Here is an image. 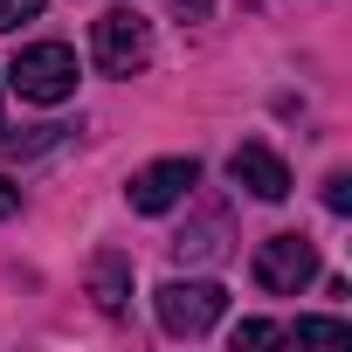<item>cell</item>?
Listing matches in <instances>:
<instances>
[{
	"label": "cell",
	"mask_w": 352,
	"mask_h": 352,
	"mask_svg": "<svg viewBox=\"0 0 352 352\" xmlns=\"http://www.w3.org/2000/svg\"><path fill=\"white\" fill-rule=\"evenodd\" d=\"M159 324L173 331V338H208L214 324H221V311H228V290L221 283H208V276H173V283H159Z\"/></svg>",
	"instance_id": "obj_1"
},
{
	"label": "cell",
	"mask_w": 352,
	"mask_h": 352,
	"mask_svg": "<svg viewBox=\"0 0 352 352\" xmlns=\"http://www.w3.org/2000/svg\"><path fill=\"white\" fill-rule=\"evenodd\" d=\"M8 83H14L28 104H63V97H76V49H69V42H35V49L14 56Z\"/></svg>",
	"instance_id": "obj_2"
},
{
	"label": "cell",
	"mask_w": 352,
	"mask_h": 352,
	"mask_svg": "<svg viewBox=\"0 0 352 352\" xmlns=\"http://www.w3.org/2000/svg\"><path fill=\"white\" fill-rule=\"evenodd\" d=\"M90 56H97L104 76H131V69H145V56H152V28H145V14H131V8L97 14V21H90Z\"/></svg>",
	"instance_id": "obj_3"
},
{
	"label": "cell",
	"mask_w": 352,
	"mask_h": 352,
	"mask_svg": "<svg viewBox=\"0 0 352 352\" xmlns=\"http://www.w3.org/2000/svg\"><path fill=\"white\" fill-rule=\"evenodd\" d=\"M256 283L263 290H276V297H297L311 276H318V249L304 242V235H270V242H256Z\"/></svg>",
	"instance_id": "obj_4"
},
{
	"label": "cell",
	"mask_w": 352,
	"mask_h": 352,
	"mask_svg": "<svg viewBox=\"0 0 352 352\" xmlns=\"http://www.w3.org/2000/svg\"><path fill=\"white\" fill-rule=\"evenodd\" d=\"M194 180H201V166H194V159H152L145 173H131L124 201H131L138 214H166V208H180V201H187Z\"/></svg>",
	"instance_id": "obj_5"
},
{
	"label": "cell",
	"mask_w": 352,
	"mask_h": 352,
	"mask_svg": "<svg viewBox=\"0 0 352 352\" xmlns=\"http://www.w3.org/2000/svg\"><path fill=\"white\" fill-rule=\"evenodd\" d=\"M228 180H235V187H249L256 201H283V194H290V166H283L270 145H235Z\"/></svg>",
	"instance_id": "obj_6"
},
{
	"label": "cell",
	"mask_w": 352,
	"mask_h": 352,
	"mask_svg": "<svg viewBox=\"0 0 352 352\" xmlns=\"http://www.w3.org/2000/svg\"><path fill=\"white\" fill-rule=\"evenodd\" d=\"M352 324L345 318H297V345H345Z\"/></svg>",
	"instance_id": "obj_7"
},
{
	"label": "cell",
	"mask_w": 352,
	"mask_h": 352,
	"mask_svg": "<svg viewBox=\"0 0 352 352\" xmlns=\"http://www.w3.org/2000/svg\"><path fill=\"white\" fill-rule=\"evenodd\" d=\"M97 304H104V311H124V263H118V256L97 263Z\"/></svg>",
	"instance_id": "obj_8"
},
{
	"label": "cell",
	"mask_w": 352,
	"mask_h": 352,
	"mask_svg": "<svg viewBox=\"0 0 352 352\" xmlns=\"http://www.w3.org/2000/svg\"><path fill=\"white\" fill-rule=\"evenodd\" d=\"M49 8V0H0V35H8V28H21V21H35Z\"/></svg>",
	"instance_id": "obj_9"
},
{
	"label": "cell",
	"mask_w": 352,
	"mask_h": 352,
	"mask_svg": "<svg viewBox=\"0 0 352 352\" xmlns=\"http://www.w3.org/2000/svg\"><path fill=\"white\" fill-rule=\"evenodd\" d=\"M270 338H283L270 318H242V324H235V352H242V345H270Z\"/></svg>",
	"instance_id": "obj_10"
},
{
	"label": "cell",
	"mask_w": 352,
	"mask_h": 352,
	"mask_svg": "<svg viewBox=\"0 0 352 352\" xmlns=\"http://www.w3.org/2000/svg\"><path fill=\"white\" fill-rule=\"evenodd\" d=\"M324 208H331V214H352V180H345V173L324 180Z\"/></svg>",
	"instance_id": "obj_11"
},
{
	"label": "cell",
	"mask_w": 352,
	"mask_h": 352,
	"mask_svg": "<svg viewBox=\"0 0 352 352\" xmlns=\"http://www.w3.org/2000/svg\"><path fill=\"white\" fill-rule=\"evenodd\" d=\"M14 208H21V187H8V180H0V221H8Z\"/></svg>",
	"instance_id": "obj_12"
},
{
	"label": "cell",
	"mask_w": 352,
	"mask_h": 352,
	"mask_svg": "<svg viewBox=\"0 0 352 352\" xmlns=\"http://www.w3.org/2000/svg\"><path fill=\"white\" fill-rule=\"evenodd\" d=\"M180 8H194V14H201V8H208V0H180Z\"/></svg>",
	"instance_id": "obj_13"
}]
</instances>
